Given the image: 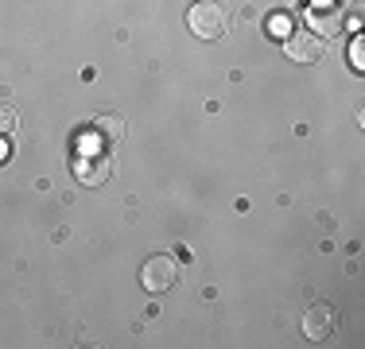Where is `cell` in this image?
I'll use <instances>...</instances> for the list:
<instances>
[{"label":"cell","instance_id":"4","mask_svg":"<svg viewBox=\"0 0 365 349\" xmlns=\"http://www.w3.org/2000/svg\"><path fill=\"white\" fill-rule=\"evenodd\" d=\"M307 31L319 39H334L342 31V4H311L307 8Z\"/></svg>","mask_w":365,"mask_h":349},{"label":"cell","instance_id":"10","mask_svg":"<svg viewBox=\"0 0 365 349\" xmlns=\"http://www.w3.org/2000/svg\"><path fill=\"white\" fill-rule=\"evenodd\" d=\"M16 128V113L12 109H0V132H12Z\"/></svg>","mask_w":365,"mask_h":349},{"label":"cell","instance_id":"11","mask_svg":"<svg viewBox=\"0 0 365 349\" xmlns=\"http://www.w3.org/2000/svg\"><path fill=\"white\" fill-rule=\"evenodd\" d=\"M12 160V144H8V140H0V163H8Z\"/></svg>","mask_w":365,"mask_h":349},{"label":"cell","instance_id":"9","mask_svg":"<svg viewBox=\"0 0 365 349\" xmlns=\"http://www.w3.org/2000/svg\"><path fill=\"white\" fill-rule=\"evenodd\" d=\"M350 66L358 70V74L365 70V39H361V35L354 39V47H350Z\"/></svg>","mask_w":365,"mask_h":349},{"label":"cell","instance_id":"2","mask_svg":"<svg viewBox=\"0 0 365 349\" xmlns=\"http://www.w3.org/2000/svg\"><path fill=\"white\" fill-rule=\"evenodd\" d=\"M71 171H74V179L82 182V187H106L109 174H113V160L106 152H93V147H78Z\"/></svg>","mask_w":365,"mask_h":349},{"label":"cell","instance_id":"12","mask_svg":"<svg viewBox=\"0 0 365 349\" xmlns=\"http://www.w3.org/2000/svg\"><path fill=\"white\" fill-rule=\"evenodd\" d=\"M288 4H295V0H288Z\"/></svg>","mask_w":365,"mask_h":349},{"label":"cell","instance_id":"5","mask_svg":"<svg viewBox=\"0 0 365 349\" xmlns=\"http://www.w3.org/2000/svg\"><path fill=\"white\" fill-rule=\"evenodd\" d=\"M140 283H144V291H152V295L168 291V287L175 283V260H171V256H152V260H144Z\"/></svg>","mask_w":365,"mask_h":349},{"label":"cell","instance_id":"8","mask_svg":"<svg viewBox=\"0 0 365 349\" xmlns=\"http://www.w3.org/2000/svg\"><path fill=\"white\" fill-rule=\"evenodd\" d=\"M264 28H268V35H272V39H280V43H284V39H288V35L295 31L288 12H272V16H268V24H264Z\"/></svg>","mask_w":365,"mask_h":349},{"label":"cell","instance_id":"3","mask_svg":"<svg viewBox=\"0 0 365 349\" xmlns=\"http://www.w3.org/2000/svg\"><path fill=\"white\" fill-rule=\"evenodd\" d=\"M128 125L120 117H93L90 128L82 132V140H78V147H93V152H109V147H117L120 140H125Z\"/></svg>","mask_w":365,"mask_h":349},{"label":"cell","instance_id":"7","mask_svg":"<svg viewBox=\"0 0 365 349\" xmlns=\"http://www.w3.org/2000/svg\"><path fill=\"white\" fill-rule=\"evenodd\" d=\"M338 326V314L334 307H327V303H315L307 314H303V334L311 338V342H327L330 334H334Z\"/></svg>","mask_w":365,"mask_h":349},{"label":"cell","instance_id":"6","mask_svg":"<svg viewBox=\"0 0 365 349\" xmlns=\"http://www.w3.org/2000/svg\"><path fill=\"white\" fill-rule=\"evenodd\" d=\"M284 51H288L292 63L311 66V63H319V58H323V39H319V35H311V31H292L288 39H284Z\"/></svg>","mask_w":365,"mask_h":349},{"label":"cell","instance_id":"1","mask_svg":"<svg viewBox=\"0 0 365 349\" xmlns=\"http://www.w3.org/2000/svg\"><path fill=\"white\" fill-rule=\"evenodd\" d=\"M187 28L195 31L198 39L214 43V39H222V35L230 31V12H225L218 0H198V4L187 12Z\"/></svg>","mask_w":365,"mask_h":349}]
</instances>
